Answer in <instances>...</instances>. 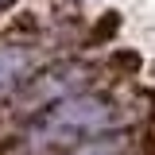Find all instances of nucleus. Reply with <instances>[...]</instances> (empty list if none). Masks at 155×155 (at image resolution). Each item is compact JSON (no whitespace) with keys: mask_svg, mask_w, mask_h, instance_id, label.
<instances>
[{"mask_svg":"<svg viewBox=\"0 0 155 155\" xmlns=\"http://www.w3.org/2000/svg\"><path fill=\"white\" fill-rule=\"evenodd\" d=\"M113 109L97 97H70L62 101L54 113H47L35 128V143H70L81 136H93L101 128H109Z\"/></svg>","mask_w":155,"mask_h":155,"instance_id":"1","label":"nucleus"},{"mask_svg":"<svg viewBox=\"0 0 155 155\" xmlns=\"http://www.w3.org/2000/svg\"><path fill=\"white\" fill-rule=\"evenodd\" d=\"M27 70V58L19 51H0V93H8Z\"/></svg>","mask_w":155,"mask_h":155,"instance_id":"2","label":"nucleus"},{"mask_svg":"<svg viewBox=\"0 0 155 155\" xmlns=\"http://www.w3.org/2000/svg\"><path fill=\"white\" fill-rule=\"evenodd\" d=\"M116 151H120V143H93V147H85L78 155H116Z\"/></svg>","mask_w":155,"mask_h":155,"instance_id":"3","label":"nucleus"},{"mask_svg":"<svg viewBox=\"0 0 155 155\" xmlns=\"http://www.w3.org/2000/svg\"><path fill=\"white\" fill-rule=\"evenodd\" d=\"M8 4H12V0H0V8H8Z\"/></svg>","mask_w":155,"mask_h":155,"instance_id":"4","label":"nucleus"}]
</instances>
